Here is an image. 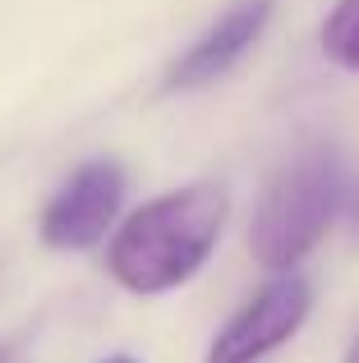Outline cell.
Segmentation results:
<instances>
[{"label": "cell", "instance_id": "9c48e42d", "mask_svg": "<svg viewBox=\"0 0 359 363\" xmlns=\"http://www.w3.org/2000/svg\"><path fill=\"white\" fill-rule=\"evenodd\" d=\"M101 363H138V359H129V354H116V359H101Z\"/></svg>", "mask_w": 359, "mask_h": 363}, {"label": "cell", "instance_id": "3957f363", "mask_svg": "<svg viewBox=\"0 0 359 363\" xmlns=\"http://www.w3.org/2000/svg\"><path fill=\"white\" fill-rule=\"evenodd\" d=\"M125 166L111 157H92L65 179L51 194V203L42 207V235L46 248L55 253H83V248H97L106 235H116L120 225V207H125Z\"/></svg>", "mask_w": 359, "mask_h": 363}, {"label": "cell", "instance_id": "ba28073f", "mask_svg": "<svg viewBox=\"0 0 359 363\" xmlns=\"http://www.w3.org/2000/svg\"><path fill=\"white\" fill-rule=\"evenodd\" d=\"M341 363H359V336L350 340V350H346V359H341Z\"/></svg>", "mask_w": 359, "mask_h": 363}, {"label": "cell", "instance_id": "8992f818", "mask_svg": "<svg viewBox=\"0 0 359 363\" xmlns=\"http://www.w3.org/2000/svg\"><path fill=\"white\" fill-rule=\"evenodd\" d=\"M323 51L332 65L359 74V0H336L323 23Z\"/></svg>", "mask_w": 359, "mask_h": 363}, {"label": "cell", "instance_id": "52a82bcc", "mask_svg": "<svg viewBox=\"0 0 359 363\" xmlns=\"http://www.w3.org/2000/svg\"><path fill=\"white\" fill-rule=\"evenodd\" d=\"M346 212H350V221L359 225V184H350V198H346Z\"/></svg>", "mask_w": 359, "mask_h": 363}, {"label": "cell", "instance_id": "6da1fadb", "mask_svg": "<svg viewBox=\"0 0 359 363\" xmlns=\"http://www.w3.org/2000/svg\"><path fill=\"white\" fill-rule=\"evenodd\" d=\"M231 198L216 179L171 189L116 225L106 244V272L129 294H166L189 285L221 240Z\"/></svg>", "mask_w": 359, "mask_h": 363}, {"label": "cell", "instance_id": "5b68a950", "mask_svg": "<svg viewBox=\"0 0 359 363\" xmlns=\"http://www.w3.org/2000/svg\"><path fill=\"white\" fill-rule=\"evenodd\" d=\"M272 9H277V0H231L175 55V65L166 69V88L171 92H198V88H212L216 79H226L258 46V37L267 33Z\"/></svg>", "mask_w": 359, "mask_h": 363}, {"label": "cell", "instance_id": "277c9868", "mask_svg": "<svg viewBox=\"0 0 359 363\" xmlns=\"http://www.w3.org/2000/svg\"><path fill=\"white\" fill-rule=\"evenodd\" d=\"M314 313V285L299 272H281L263 281L240 308L226 318V327L212 336L203 363H258L272 350H281Z\"/></svg>", "mask_w": 359, "mask_h": 363}, {"label": "cell", "instance_id": "7a4b0ae2", "mask_svg": "<svg viewBox=\"0 0 359 363\" xmlns=\"http://www.w3.org/2000/svg\"><path fill=\"white\" fill-rule=\"evenodd\" d=\"M350 198V179H346L341 152L332 143H304L295 147L272 179L263 184L258 207H253L249 225V248L272 276L295 272L332 230L336 212Z\"/></svg>", "mask_w": 359, "mask_h": 363}]
</instances>
